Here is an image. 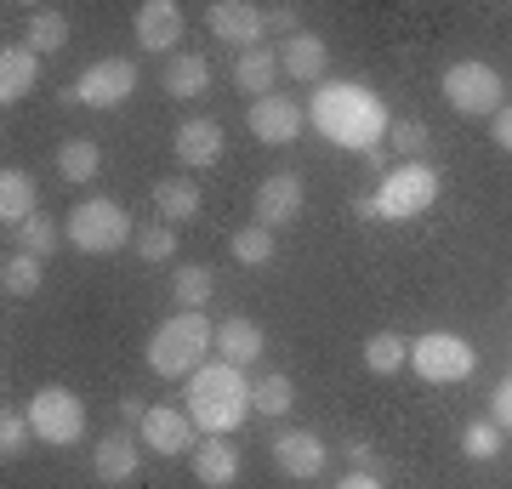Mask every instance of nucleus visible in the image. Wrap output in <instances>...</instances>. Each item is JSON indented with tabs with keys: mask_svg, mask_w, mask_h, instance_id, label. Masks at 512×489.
Returning <instances> with one entry per match:
<instances>
[{
	"mask_svg": "<svg viewBox=\"0 0 512 489\" xmlns=\"http://www.w3.org/2000/svg\"><path fill=\"white\" fill-rule=\"evenodd\" d=\"M217 353V325H205V313H171L154 336H148V370L165 381H188Z\"/></svg>",
	"mask_w": 512,
	"mask_h": 489,
	"instance_id": "7ed1b4c3",
	"label": "nucleus"
},
{
	"mask_svg": "<svg viewBox=\"0 0 512 489\" xmlns=\"http://www.w3.org/2000/svg\"><path fill=\"white\" fill-rule=\"evenodd\" d=\"M348 461H353V472H370V444L365 438H353L348 444Z\"/></svg>",
	"mask_w": 512,
	"mask_h": 489,
	"instance_id": "79ce46f5",
	"label": "nucleus"
},
{
	"mask_svg": "<svg viewBox=\"0 0 512 489\" xmlns=\"http://www.w3.org/2000/svg\"><path fill=\"white\" fill-rule=\"evenodd\" d=\"M251 399H256V416H285V410L296 404V387H291L285 370H274V376H256Z\"/></svg>",
	"mask_w": 512,
	"mask_h": 489,
	"instance_id": "2f4dec72",
	"label": "nucleus"
},
{
	"mask_svg": "<svg viewBox=\"0 0 512 489\" xmlns=\"http://www.w3.org/2000/svg\"><path fill=\"white\" fill-rule=\"evenodd\" d=\"M18 251L46 262V256L57 251V222H52V217H29V222L18 228Z\"/></svg>",
	"mask_w": 512,
	"mask_h": 489,
	"instance_id": "72a5a7b5",
	"label": "nucleus"
},
{
	"mask_svg": "<svg viewBox=\"0 0 512 489\" xmlns=\"http://www.w3.org/2000/svg\"><path fill=\"white\" fill-rule=\"evenodd\" d=\"M92 467H97V478H103V484H131V478H137V467H143V438L109 433L103 444H97Z\"/></svg>",
	"mask_w": 512,
	"mask_h": 489,
	"instance_id": "6ab92c4d",
	"label": "nucleus"
},
{
	"mask_svg": "<svg viewBox=\"0 0 512 489\" xmlns=\"http://www.w3.org/2000/svg\"><path fill=\"white\" fill-rule=\"evenodd\" d=\"M194 478H200L205 489H228L239 484V450L234 444H194Z\"/></svg>",
	"mask_w": 512,
	"mask_h": 489,
	"instance_id": "b1692460",
	"label": "nucleus"
},
{
	"mask_svg": "<svg viewBox=\"0 0 512 489\" xmlns=\"http://www.w3.org/2000/svg\"><path fill=\"white\" fill-rule=\"evenodd\" d=\"M40 285H46V268H40V256L12 251L6 262H0V290H6V296H40Z\"/></svg>",
	"mask_w": 512,
	"mask_h": 489,
	"instance_id": "c85d7f7f",
	"label": "nucleus"
},
{
	"mask_svg": "<svg viewBox=\"0 0 512 489\" xmlns=\"http://www.w3.org/2000/svg\"><path fill=\"white\" fill-rule=\"evenodd\" d=\"M308 120H313V131H319L325 143L353 148V154H376L382 137L393 131L387 103L370 86H359V80H325V86H313Z\"/></svg>",
	"mask_w": 512,
	"mask_h": 489,
	"instance_id": "f257e3e1",
	"label": "nucleus"
},
{
	"mask_svg": "<svg viewBox=\"0 0 512 489\" xmlns=\"http://www.w3.org/2000/svg\"><path fill=\"white\" fill-rule=\"evenodd\" d=\"M29 438H35L29 416H18V410H6V416H0V455H6V461H18V455L29 450Z\"/></svg>",
	"mask_w": 512,
	"mask_h": 489,
	"instance_id": "c9c22d12",
	"label": "nucleus"
},
{
	"mask_svg": "<svg viewBox=\"0 0 512 489\" xmlns=\"http://www.w3.org/2000/svg\"><path fill=\"white\" fill-rule=\"evenodd\" d=\"M74 91H80L86 109H120L131 91H137V63L131 57H103V63H92V69L74 80Z\"/></svg>",
	"mask_w": 512,
	"mask_h": 489,
	"instance_id": "1a4fd4ad",
	"label": "nucleus"
},
{
	"mask_svg": "<svg viewBox=\"0 0 512 489\" xmlns=\"http://www.w3.org/2000/svg\"><path fill=\"white\" fill-rule=\"evenodd\" d=\"M137 256H143V262H171V256H177V228H171V222L143 228V234H137Z\"/></svg>",
	"mask_w": 512,
	"mask_h": 489,
	"instance_id": "f704fd0d",
	"label": "nucleus"
},
{
	"mask_svg": "<svg viewBox=\"0 0 512 489\" xmlns=\"http://www.w3.org/2000/svg\"><path fill=\"white\" fill-rule=\"evenodd\" d=\"M410 370H416L421 381L450 387V381H467L478 370V353H473L467 336H456V330H427V336L410 342Z\"/></svg>",
	"mask_w": 512,
	"mask_h": 489,
	"instance_id": "0eeeda50",
	"label": "nucleus"
},
{
	"mask_svg": "<svg viewBox=\"0 0 512 489\" xmlns=\"http://www.w3.org/2000/svg\"><path fill=\"white\" fill-rule=\"evenodd\" d=\"M490 137H495V148H507V154H512V109H501V114H495Z\"/></svg>",
	"mask_w": 512,
	"mask_h": 489,
	"instance_id": "ea45409f",
	"label": "nucleus"
},
{
	"mask_svg": "<svg viewBox=\"0 0 512 489\" xmlns=\"http://www.w3.org/2000/svg\"><path fill=\"white\" fill-rule=\"evenodd\" d=\"M325 69H330V46L319 35H308V29L279 46V74L285 80H319L325 86Z\"/></svg>",
	"mask_w": 512,
	"mask_h": 489,
	"instance_id": "a211bd4d",
	"label": "nucleus"
},
{
	"mask_svg": "<svg viewBox=\"0 0 512 489\" xmlns=\"http://www.w3.org/2000/svg\"><path fill=\"white\" fill-rule=\"evenodd\" d=\"M205 23H211V35H217L222 46H234V52H251V46H262V35H268V12H262L256 0H217V6L205 12Z\"/></svg>",
	"mask_w": 512,
	"mask_h": 489,
	"instance_id": "9d476101",
	"label": "nucleus"
},
{
	"mask_svg": "<svg viewBox=\"0 0 512 489\" xmlns=\"http://www.w3.org/2000/svg\"><path fill=\"white\" fill-rule=\"evenodd\" d=\"M268 455L285 478H319L325 472V438L308 433V427H285V433L268 438Z\"/></svg>",
	"mask_w": 512,
	"mask_h": 489,
	"instance_id": "ddd939ff",
	"label": "nucleus"
},
{
	"mask_svg": "<svg viewBox=\"0 0 512 489\" xmlns=\"http://www.w3.org/2000/svg\"><path fill=\"white\" fill-rule=\"evenodd\" d=\"M490 421L501 427V433H512V376L495 381V393H490Z\"/></svg>",
	"mask_w": 512,
	"mask_h": 489,
	"instance_id": "4c0bfd02",
	"label": "nucleus"
},
{
	"mask_svg": "<svg viewBox=\"0 0 512 489\" xmlns=\"http://www.w3.org/2000/svg\"><path fill=\"white\" fill-rule=\"evenodd\" d=\"M268 29H279L285 40L302 35V29H296V6H268Z\"/></svg>",
	"mask_w": 512,
	"mask_h": 489,
	"instance_id": "58836bf2",
	"label": "nucleus"
},
{
	"mask_svg": "<svg viewBox=\"0 0 512 489\" xmlns=\"http://www.w3.org/2000/svg\"><path fill=\"white\" fill-rule=\"evenodd\" d=\"M256 381L228 359H205L194 376H188V393H183V410L194 416V427L211 438H228L234 427H245V416H256V399H251Z\"/></svg>",
	"mask_w": 512,
	"mask_h": 489,
	"instance_id": "f03ea898",
	"label": "nucleus"
},
{
	"mask_svg": "<svg viewBox=\"0 0 512 489\" xmlns=\"http://www.w3.org/2000/svg\"><path fill=\"white\" fill-rule=\"evenodd\" d=\"M29 217H40V188L23 165H6V171H0V222L18 234Z\"/></svg>",
	"mask_w": 512,
	"mask_h": 489,
	"instance_id": "f3484780",
	"label": "nucleus"
},
{
	"mask_svg": "<svg viewBox=\"0 0 512 489\" xmlns=\"http://www.w3.org/2000/svg\"><path fill=\"white\" fill-rule=\"evenodd\" d=\"M274 80H279V52L274 46H251V52L234 57V86L251 91V97H274Z\"/></svg>",
	"mask_w": 512,
	"mask_h": 489,
	"instance_id": "4be33fe9",
	"label": "nucleus"
},
{
	"mask_svg": "<svg viewBox=\"0 0 512 489\" xmlns=\"http://www.w3.org/2000/svg\"><path fill=\"white\" fill-rule=\"evenodd\" d=\"M120 416H126L131 427H143V416H148V410H143V404H137V399H120Z\"/></svg>",
	"mask_w": 512,
	"mask_h": 489,
	"instance_id": "37998d69",
	"label": "nucleus"
},
{
	"mask_svg": "<svg viewBox=\"0 0 512 489\" xmlns=\"http://www.w3.org/2000/svg\"><path fill=\"white\" fill-rule=\"evenodd\" d=\"M137 438L154 455H183V450H194V416L188 410H171V404H154L143 416V427H137Z\"/></svg>",
	"mask_w": 512,
	"mask_h": 489,
	"instance_id": "4468645a",
	"label": "nucleus"
},
{
	"mask_svg": "<svg viewBox=\"0 0 512 489\" xmlns=\"http://www.w3.org/2000/svg\"><path fill=\"white\" fill-rule=\"evenodd\" d=\"M177 40H183V6L177 0L137 6V46L143 52H177Z\"/></svg>",
	"mask_w": 512,
	"mask_h": 489,
	"instance_id": "dca6fc26",
	"label": "nucleus"
},
{
	"mask_svg": "<svg viewBox=\"0 0 512 489\" xmlns=\"http://www.w3.org/2000/svg\"><path fill=\"white\" fill-rule=\"evenodd\" d=\"M228 251H234V262H245V268H268V262H274V228L251 222V228H239V234L228 239Z\"/></svg>",
	"mask_w": 512,
	"mask_h": 489,
	"instance_id": "c756f323",
	"label": "nucleus"
},
{
	"mask_svg": "<svg viewBox=\"0 0 512 489\" xmlns=\"http://www.w3.org/2000/svg\"><path fill=\"white\" fill-rule=\"evenodd\" d=\"M211 290H217V279H211V268H200V262H183V268L171 273V296H177L183 313H200L205 302H211Z\"/></svg>",
	"mask_w": 512,
	"mask_h": 489,
	"instance_id": "cd10ccee",
	"label": "nucleus"
},
{
	"mask_svg": "<svg viewBox=\"0 0 512 489\" xmlns=\"http://www.w3.org/2000/svg\"><path fill=\"white\" fill-rule=\"evenodd\" d=\"M217 353L245 370V364H256L262 353H268V336H262L256 319H239V313H234V319H222V325H217Z\"/></svg>",
	"mask_w": 512,
	"mask_h": 489,
	"instance_id": "412c9836",
	"label": "nucleus"
},
{
	"mask_svg": "<svg viewBox=\"0 0 512 489\" xmlns=\"http://www.w3.org/2000/svg\"><path fill=\"white\" fill-rule=\"evenodd\" d=\"M336 489H382V478H376V472H348Z\"/></svg>",
	"mask_w": 512,
	"mask_h": 489,
	"instance_id": "a19ab883",
	"label": "nucleus"
},
{
	"mask_svg": "<svg viewBox=\"0 0 512 489\" xmlns=\"http://www.w3.org/2000/svg\"><path fill=\"white\" fill-rule=\"evenodd\" d=\"M302 205H308V188L296 171H274V177H262L256 188V222L262 228H291L302 217Z\"/></svg>",
	"mask_w": 512,
	"mask_h": 489,
	"instance_id": "f8f14e48",
	"label": "nucleus"
},
{
	"mask_svg": "<svg viewBox=\"0 0 512 489\" xmlns=\"http://www.w3.org/2000/svg\"><path fill=\"white\" fill-rule=\"evenodd\" d=\"M69 245L80 256H114L120 245H131V217L120 200H80L69 211Z\"/></svg>",
	"mask_w": 512,
	"mask_h": 489,
	"instance_id": "20e7f679",
	"label": "nucleus"
},
{
	"mask_svg": "<svg viewBox=\"0 0 512 489\" xmlns=\"http://www.w3.org/2000/svg\"><path fill=\"white\" fill-rule=\"evenodd\" d=\"M23 46H29V52H63V46H69V18H63V12H57V6H35V12H29V18H23Z\"/></svg>",
	"mask_w": 512,
	"mask_h": 489,
	"instance_id": "a878e982",
	"label": "nucleus"
},
{
	"mask_svg": "<svg viewBox=\"0 0 512 489\" xmlns=\"http://www.w3.org/2000/svg\"><path fill=\"white\" fill-rule=\"evenodd\" d=\"M40 86V52H29V46H6L0 52V103H23L29 91Z\"/></svg>",
	"mask_w": 512,
	"mask_h": 489,
	"instance_id": "aec40b11",
	"label": "nucleus"
},
{
	"mask_svg": "<svg viewBox=\"0 0 512 489\" xmlns=\"http://www.w3.org/2000/svg\"><path fill=\"white\" fill-rule=\"evenodd\" d=\"M160 86L171 91V97H205V91H211V63H205L200 52H177L165 63Z\"/></svg>",
	"mask_w": 512,
	"mask_h": 489,
	"instance_id": "393cba45",
	"label": "nucleus"
},
{
	"mask_svg": "<svg viewBox=\"0 0 512 489\" xmlns=\"http://www.w3.org/2000/svg\"><path fill=\"white\" fill-rule=\"evenodd\" d=\"M154 211H160L171 228H183V222L200 217V188H194V177H165V182H154Z\"/></svg>",
	"mask_w": 512,
	"mask_h": 489,
	"instance_id": "5701e85b",
	"label": "nucleus"
},
{
	"mask_svg": "<svg viewBox=\"0 0 512 489\" xmlns=\"http://www.w3.org/2000/svg\"><path fill=\"white\" fill-rule=\"evenodd\" d=\"M245 126H251L256 143L285 148V143H296V137H302V126H308V109H302V103H291L285 91H274V97H256V103H251Z\"/></svg>",
	"mask_w": 512,
	"mask_h": 489,
	"instance_id": "9b49d317",
	"label": "nucleus"
},
{
	"mask_svg": "<svg viewBox=\"0 0 512 489\" xmlns=\"http://www.w3.org/2000/svg\"><path fill=\"white\" fill-rule=\"evenodd\" d=\"M57 171L69 182H92L103 171V148L92 137H69V143H57Z\"/></svg>",
	"mask_w": 512,
	"mask_h": 489,
	"instance_id": "bb28decb",
	"label": "nucleus"
},
{
	"mask_svg": "<svg viewBox=\"0 0 512 489\" xmlns=\"http://www.w3.org/2000/svg\"><path fill=\"white\" fill-rule=\"evenodd\" d=\"M501 427L495 421H467V433H461V450H467V461H495L501 455Z\"/></svg>",
	"mask_w": 512,
	"mask_h": 489,
	"instance_id": "473e14b6",
	"label": "nucleus"
},
{
	"mask_svg": "<svg viewBox=\"0 0 512 489\" xmlns=\"http://www.w3.org/2000/svg\"><path fill=\"white\" fill-rule=\"evenodd\" d=\"M365 364L376 370V376H393V370H404L410 364V342L404 336H393V330H376L365 342Z\"/></svg>",
	"mask_w": 512,
	"mask_h": 489,
	"instance_id": "7c9ffc66",
	"label": "nucleus"
},
{
	"mask_svg": "<svg viewBox=\"0 0 512 489\" xmlns=\"http://www.w3.org/2000/svg\"><path fill=\"white\" fill-rule=\"evenodd\" d=\"M171 154H177L188 171H211V165L228 154L222 126H217V120H183V126H177V137H171Z\"/></svg>",
	"mask_w": 512,
	"mask_h": 489,
	"instance_id": "2eb2a0df",
	"label": "nucleus"
},
{
	"mask_svg": "<svg viewBox=\"0 0 512 489\" xmlns=\"http://www.w3.org/2000/svg\"><path fill=\"white\" fill-rule=\"evenodd\" d=\"M23 416H29L40 444H57V450H69V444L86 438V404L74 399L69 387H40Z\"/></svg>",
	"mask_w": 512,
	"mask_h": 489,
	"instance_id": "6e6552de",
	"label": "nucleus"
},
{
	"mask_svg": "<svg viewBox=\"0 0 512 489\" xmlns=\"http://www.w3.org/2000/svg\"><path fill=\"white\" fill-rule=\"evenodd\" d=\"M444 103L456 114H484V120H495V114L507 109V80L490 63H478V57L450 63L444 69Z\"/></svg>",
	"mask_w": 512,
	"mask_h": 489,
	"instance_id": "423d86ee",
	"label": "nucleus"
},
{
	"mask_svg": "<svg viewBox=\"0 0 512 489\" xmlns=\"http://www.w3.org/2000/svg\"><path fill=\"white\" fill-rule=\"evenodd\" d=\"M387 143H393V154H404V160H421V148H427V126H421V120H393Z\"/></svg>",
	"mask_w": 512,
	"mask_h": 489,
	"instance_id": "e433bc0d",
	"label": "nucleus"
},
{
	"mask_svg": "<svg viewBox=\"0 0 512 489\" xmlns=\"http://www.w3.org/2000/svg\"><path fill=\"white\" fill-rule=\"evenodd\" d=\"M433 200H439V171H433L427 160H404V165H393V171L382 177V188H376V217L382 222H410Z\"/></svg>",
	"mask_w": 512,
	"mask_h": 489,
	"instance_id": "39448f33",
	"label": "nucleus"
}]
</instances>
